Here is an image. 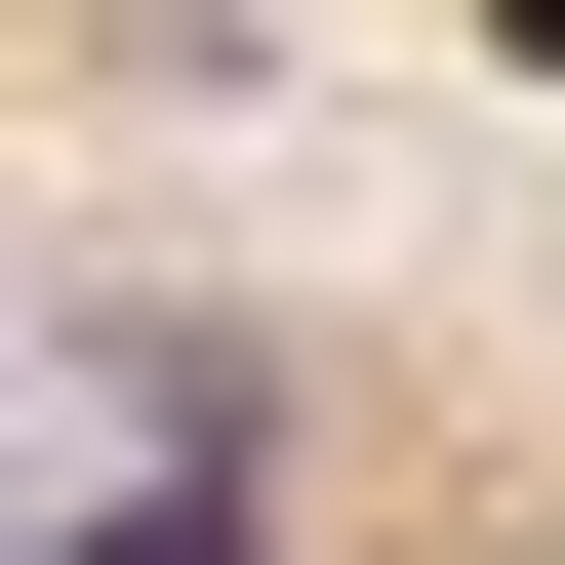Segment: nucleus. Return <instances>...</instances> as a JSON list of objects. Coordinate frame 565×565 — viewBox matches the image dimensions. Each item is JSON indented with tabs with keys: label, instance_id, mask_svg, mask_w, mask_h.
<instances>
[{
	"label": "nucleus",
	"instance_id": "obj_1",
	"mask_svg": "<svg viewBox=\"0 0 565 565\" xmlns=\"http://www.w3.org/2000/svg\"><path fill=\"white\" fill-rule=\"evenodd\" d=\"M484 41H525V82H565V0H484Z\"/></svg>",
	"mask_w": 565,
	"mask_h": 565
}]
</instances>
